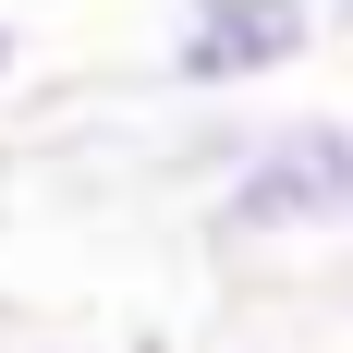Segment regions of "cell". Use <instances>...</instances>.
Here are the masks:
<instances>
[{
    "mask_svg": "<svg viewBox=\"0 0 353 353\" xmlns=\"http://www.w3.org/2000/svg\"><path fill=\"white\" fill-rule=\"evenodd\" d=\"M317 37H329L317 0H171L159 73H171V98H256L317 61Z\"/></svg>",
    "mask_w": 353,
    "mask_h": 353,
    "instance_id": "7a4b0ae2",
    "label": "cell"
},
{
    "mask_svg": "<svg viewBox=\"0 0 353 353\" xmlns=\"http://www.w3.org/2000/svg\"><path fill=\"white\" fill-rule=\"evenodd\" d=\"M208 232L219 244H341L353 232V122L341 110H268V122H208Z\"/></svg>",
    "mask_w": 353,
    "mask_h": 353,
    "instance_id": "6da1fadb",
    "label": "cell"
},
{
    "mask_svg": "<svg viewBox=\"0 0 353 353\" xmlns=\"http://www.w3.org/2000/svg\"><path fill=\"white\" fill-rule=\"evenodd\" d=\"M12 73H25V25L0 12V85H12Z\"/></svg>",
    "mask_w": 353,
    "mask_h": 353,
    "instance_id": "3957f363",
    "label": "cell"
},
{
    "mask_svg": "<svg viewBox=\"0 0 353 353\" xmlns=\"http://www.w3.org/2000/svg\"><path fill=\"white\" fill-rule=\"evenodd\" d=\"M12 353H110V341H12Z\"/></svg>",
    "mask_w": 353,
    "mask_h": 353,
    "instance_id": "277c9868",
    "label": "cell"
},
{
    "mask_svg": "<svg viewBox=\"0 0 353 353\" xmlns=\"http://www.w3.org/2000/svg\"><path fill=\"white\" fill-rule=\"evenodd\" d=\"M317 12H329V25H353V0H317Z\"/></svg>",
    "mask_w": 353,
    "mask_h": 353,
    "instance_id": "5b68a950",
    "label": "cell"
}]
</instances>
